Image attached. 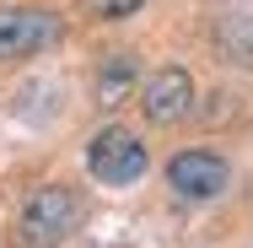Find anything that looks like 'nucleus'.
Returning <instances> with one entry per match:
<instances>
[{
	"instance_id": "nucleus-7",
	"label": "nucleus",
	"mask_w": 253,
	"mask_h": 248,
	"mask_svg": "<svg viewBox=\"0 0 253 248\" xmlns=\"http://www.w3.org/2000/svg\"><path fill=\"white\" fill-rule=\"evenodd\" d=\"M221 44L237 65H253V11H232L221 22Z\"/></svg>"
},
{
	"instance_id": "nucleus-1",
	"label": "nucleus",
	"mask_w": 253,
	"mask_h": 248,
	"mask_svg": "<svg viewBox=\"0 0 253 248\" xmlns=\"http://www.w3.org/2000/svg\"><path fill=\"white\" fill-rule=\"evenodd\" d=\"M81 195L70 189V184H43V189H33L27 205H22V216H16V243L22 248H59L76 227H81Z\"/></svg>"
},
{
	"instance_id": "nucleus-2",
	"label": "nucleus",
	"mask_w": 253,
	"mask_h": 248,
	"mask_svg": "<svg viewBox=\"0 0 253 248\" xmlns=\"http://www.w3.org/2000/svg\"><path fill=\"white\" fill-rule=\"evenodd\" d=\"M146 167H151V151H146V141H140L135 130H124V124L92 130V141H86V173H92L97 184L129 189V184L146 178Z\"/></svg>"
},
{
	"instance_id": "nucleus-3",
	"label": "nucleus",
	"mask_w": 253,
	"mask_h": 248,
	"mask_svg": "<svg viewBox=\"0 0 253 248\" xmlns=\"http://www.w3.org/2000/svg\"><path fill=\"white\" fill-rule=\"evenodd\" d=\"M226 184H232V167L215 156V151H178L172 162H167V189L172 199H183V205H205V199H221L226 195Z\"/></svg>"
},
{
	"instance_id": "nucleus-4",
	"label": "nucleus",
	"mask_w": 253,
	"mask_h": 248,
	"mask_svg": "<svg viewBox=\"0 0 253 248\" xmlns=\"http://www.w3.org/2000/svg\"><path fill=\"white\" fill-rule=\"evenodd\" d=\"M65 22L54 11H33V5H0V65L5 59H33L49 44H59Z\"/></svg>"
},
{
	"instance_id": "nucleus-8",
	"label": "nucleus",
	"mask_w": 253,
	"mask_h": 248,
	"mask_svg": "<svg viewBox=\"0 0 253 248\" xmlns=\"http://www.w3.org/2000/svg\"><path fill=\"white\" fill-rule=\"evenodd\" d=\"M86 11L102 16V22H124V16H135V11H140V0H86Z\"/></svg>"
},
{
	"instance_id": "nucleus-6",
	"label": "nucleus",
	"mask_w": 253,
	"mask_h": 248,
	"mask_svg": "<svg viewBox=\"0 0 253 248\" xmlns=\"http://www.w3.org/2000/svg\"><path fill=\"white\" fill-rule=\"evenodd\" d=\"M129 92H135V59H129V54H119V59L97 76V102H102V108H119Z\"/></svg>"
},
{
	"instance_id": "nucleus-5",
	"label": "nucleus",
	"mask_w": 253,
	"mask_h": 248,
	"mask_svg": "<svg viewBox=\"0 0 253 248\" xmlns=\"http://www.w3.org/2000/svg\"><path fill=\"white\" fill-rule=\"evenodd\" d=\"M140 108H146V119L162 124V130L183 124V119L194 113V76H189V70H178V65L156 70L151 81L140 87Z\"/></svg>"
}]
</instances>
